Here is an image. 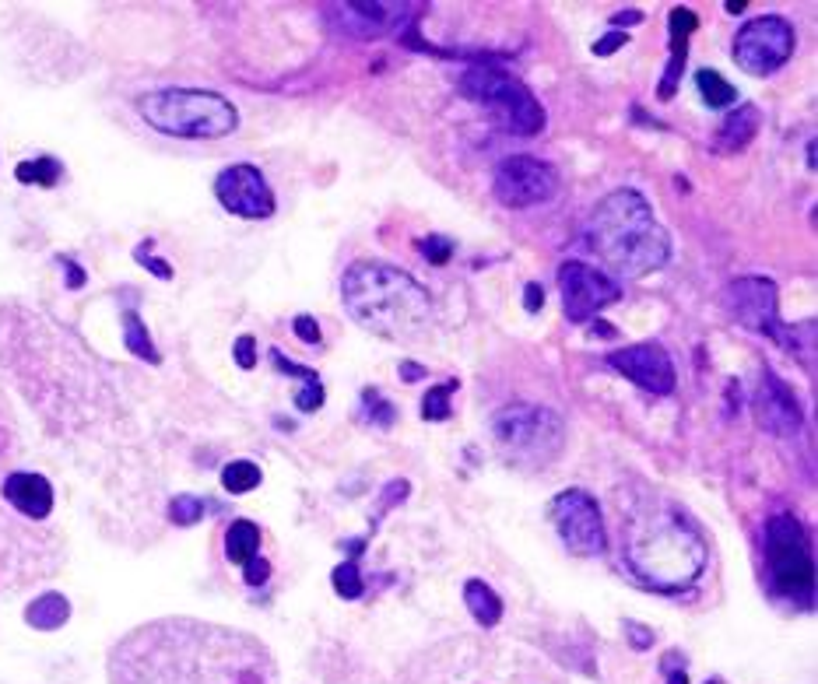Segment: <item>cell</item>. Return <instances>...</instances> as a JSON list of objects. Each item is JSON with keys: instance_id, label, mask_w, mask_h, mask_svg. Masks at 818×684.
<instances>
[{"instance_id": "cell-1", "label": "cell", "mask_w": 818, "mask_h": 684, "mask_svg": "<svg viewBox=\"0 0 818 684\" xmlns=\"http://www.w3.org/2000/svg\"><path fill=\"white\" fill-rule=\"evenodd\" d=\"M113 684H278L257 639L204 621L169 618L137 628L109 656Z\"/></svg>"}, {"instance_id": "cell-2", "label": "cell", "mask_w": 818, "mask_h": 684, "mask_svg": "<svg viewBox=\"0 0 818 684\" xmlns=\"http://www.w3.org/2000/svg\"><path fill=\"white\" fill-rule=\"evenodd\" d=\"M622 555L632 579L653 593H685L710 562L696 523L675 502H646L622 523Z\"/></svg>"}, {"instance_id": "cell-3", "label": "cell", "mask_w": 818, "mask_h": 684, "mask_svg": "<svg viewBox=\"0 0 818 684\" xmlns=\"http://www.w3.org/2000/svg\"><path fill=\"white\" fill-rule=\"evenodd\" d=\"M587 246L615 278H646L671 260V239L639 190H611L587 218Z\"/></svg>"}, {"instance_id": "cell-4", "label": "cell", "mask_w": 818, "mask_h": 684, "mask_svg": "<svg viewBox=\"0 0 818 684\" xmlns=\"http://www.w3.org/2000/svg\"><path fill=\"white\" fill-rule=\"evenodd\" d=\"M341 299L362 330L387 341H404L429 327L432 299L408 271L383 260H359L341 278Z\"/></svg>"}, {"instance_id": "cell-5", "label": "cell", "mask_w": 818, "mask_h": 684, "mask_svg": "<svg viewBox=\"0 0 818 684\" xmlns=\"http://www.w3.org/2000/svg\"><path fill=\"white\" fill-rule=\"evenodd\" d=\"M137 113L151 130L183 141H218L236 134L239 109L208 88H158L137 99Z\"/></svg>"}, {"instance_id": "cell-6", "label": "cell", "mask_w": 818, "mask_h": 684, "mask_svg": "<svg viewBox=\"0 0 818 684\" xmlns=\"http://www.w3.org/2000/svg\"><path fill=\"white\" fill-rule=\"evenodd\" d=\"M499 453L517 467H548L566 449V421L545 404H510L492 414Z\"/></svg>"}, {"instance_id": "cell-7", "label": "cell", "mask_w": 818, "mask_h": 684, "mask_svg": "<svg viewBox=\"0 0 818 684\" xmlns=\"http://www.w3.org/2000/svg\"><path fill=\"white\" fill-rule=\"evenodd\" d=\"M460 92H464V99L492 109V113L506 123L510 134L534 137L541 134L548 123L545 106L534 99L531 88L520 78H513L510 71H503V67H492V64L467 67V71L460 74Z\"/></svg>"}, {"instance_id": "cell-8", "label": "cell", "mask_w": 818, "mask_h": 684, "mask_svg": "<svg viewBox=\"0 0 818 684\" xmlns=\"http://www.w3.org/2000/svg\"><path fill=\"white\" fill-rule=\"evenodd\" d=\"M766 562L773 593L790 604L811 607L815 600V562L808 534L794 513H776L766 523Z\"/></svg>"}, {"instance_id": "cell-9", "label": "cell", "mask_w": 818, "mask_h": 684, "mask_svg": "<svg viewBox=\"0 0 818 684\" xmlns=\"http://www.w3.org/2000/svg\"><path fill=\"white\" fill-rule=\"evenodd\" d=\"M794 25L780 15H762L752 18L738 29L734 36V64L745 74H755V78H766V74L780 71L790 57H794Z\"/></svg>"}, {"instance_id": "cell-10", "label": "cell", "mask_w": 818, "mask_h": 684, "mask_svg": "<svg viewBox=\"0 0 818 684\" xmlns=\"http://www.w3.org/2000/svg\"><path fill=\"white\" fill-rule=\"evenodd\" d=\"M548 520H552L555 534L562 537L573 555H604L608 537H604V516L601 502L583 488H566L548 502Z\"/></svg>"}, {"instance_id": "cell-11", "label": "cell", "mask_w": 818, "mask_h": 684, "mask_svg": "<svg viewBox=\"0 0 818 684\" xmlns=\"http://www.w3.org/2000/svg\"><path fill=\"white\" fill-rule=\"evenodd\" d=\"M724 306L734 323H741V327L752 330V334L773 337L776 344L790 348L787 327H783V320H780L776 285L769 278H762V274H748V278L731 281L724 292Z\"/></svg>"}, {"instance_id": "cell-12", "label": "cell", "mask_w": 818, "mask_h": 684, "mask_svg": "<svg viewBox=\"0 0 818 684\" xmlns=\"http://www.w3.org/2000/svg\"><path fill=\"white\" fill-rule=\"evenodd\" d=\"M559 190V172L552 162H541L534 155H510L492 172V197L503 207H531L545 204Z\"/></svg>"}, {"instance_id": "cell-13", "label": "cell", "mask_w": 818, "mask_h": 684, "mask_svg": "<svg viewBox=\"0 0 818 684\" xmlns=\"http://www.w3.org/2000/svg\"><path fill=\"white\" fill-rule=\"evenodd\" d=\"M559 292H562V313L569 323H590L601 309L618 302V281L604 271L580 260H566L559 267Z\"/></svg>"}, {"instance_id": "cell-14", "label": "cell", "mask_w": 818, "mask_h": 684, "mask_svg": "<svg viewBox=\"0 0 818 684\" xmlns=\"http://www.w3.org/2000/svg\"><path fill=\"white\" fill-rule=\"evenodd\" d=\"M215 197L229 214L246 221H264L274 214V190L264 179V172L250 162H236L218 172Z\"/></svg>"}, {"instance_id": "cell-15", "label": "cell", "mask_w": 818, "mask_h": 684, "mask_svg": "<svg viewBox=\"0 0 818 684\" xmlns=\"http://www.w3.org/2000/svg\"><path fill=\"white\" fill-rule=\"evenodd\" d=\"M323 15H327V25L334 32L369 43V39L390 36V32L401 29V22L408 18V8L404 4H387V0H348V4H327Z\"/></svg>"}, {"instance_id": "cell-16", "label": "cell", "mask_w": 818, "mask_h": 684, "mask_svg": "<svg viewBox=\"0 0 818 684\" xmlns=\"http://www.w3.org/2000/svg\"><path fill=\"white\" fill-rule=\"evenodd\" d=\"M608 365L625 376L629 383H636L639 390L653 393V397H668L675 390L678 376H675V362L671 355L661 348V344H629V348H618L608 355Z\"/></svg>"}, {"instance_id": "cell-17", "label": "cell", "mask_w": 818, "mask_h": 684, "mask_svg": "<svg viewBox=\"0 0 818 684\" xmlns=\"http://www.w3.org/2000/svg\"><path fill=\"white\" fill-rule=\"evenodd\" d=\"M752 411H755L759 428H766L769 435H780V439L797 435L804 425V414H801L797 397L790 393V386L783 383L780 376H773V372H762L759 390H755V400H752Z\"/></svg>"}, {"instance_id": "cell-18", "label": "cell", "mask_w": 818, "mask_h": 684, "mask_svg": "<svg viewBox=\"0 0 818 684\" xmlns=\"http://www.w3.org/2000/svg\"><path fill=\"white\" fill-rule=\"evenodd\" d=\"M0 499H4V506H8L11 513L22 516V520L43 523L46 516L53 513L57 495H53V485L43 478V474L11 471L8 478L0 481Z\"/></svg>"}, {"instance_id": "cell-19", "label": "cell", "mask_w": 818, "mask_h": 684, "mask_svg": "<svg viewBox=\"0 0 818 684\" xmlns=\"http://www.w3.org/2000/svg\"><path fill=\"white\" fill-rule=\"evenodd\" d=\"M671 64H668V74H664L661 88H657V95L661 99H671L678 88V78H682V67H685V57H689V36L696 32V15H692L689 8H675L671 11Z\"/></svg>"}, {"instance_id": "cell-20", "label": "cell", "mask_w": 818, "mask_h": 684, "mask_svg": "<svg viewBox=\"0 0 818 684\" xmlns=\"http://www.w3.org/2000/svg\"><path fill=\"white\" fill-rule=\"evenodd\" d=\"M36 544L46 541L29 534L22 523H15V513L0 499V583H4V576H15V562L22 555H29V548H36Z\"/></svg>"}, {"instance_id": "cell-21", "label": "cell", "mask_w": 818, "mask_h": 684, "mask_svg": "<svg viewBox=\"0 0 818 684\" xmlns=\"http://www.w3.org/2000/svg\"><path fill=\"white\" fill-rule=\"evenodd\" d=\"M755 130H759V109H755V106L734 109V113L727 116L724 123H720L717 148H724L727 155H734V151L748 148V141L755 137Z\"/></svg>"}, {"instance_id": "cell-22", "label": "cell", "mask_w": 818, "mask_h": 684, "mask_svg": "<svg viewBox=\"0 0 818 684\" xmlns=\"http://www.w3.org/2000/svg\"><path fill=\"white\" fill-rule=\"evenodd\" d=\"M464 604L481 628H496L499 621H503V600H499V593L492 590V586L481 583V579H467L464 583Z\"/></svg>"}, {"instance_id": "cell-23", "label": "cell", "mask_w": 818, "mask_h": 684, "mask_svg": "<svg viewBox=\"0 0 818 684\" xmlns=\"http://www.w3.org/2000/svg\"><path fill=\"white\" fill-rule=\"evenodd\" d=\"M67 618H71V600L64 593H43L25 607V621L39 632H57V628L67 625Z\"/></svg>"}, {"instance_id": "cell-24", "label": "cell", "mask_w": 818, "mask_h": 684, "mask_svg": "<svg viewBox=\"0 0 818 684\" xmlns=\"http://www.w3.org/2000/svg\"><path fill=\"white\" fill-rule=\"evenodd\" d=\"M271 362L278 365L285 376H295V379H302V393L295 397V404H299V411L302 414H313L316 407H323V383H320V376H316L313 369H306V365H299V362H288L285 355H281L278 348L271 351Z\"/></svg>"}, {"instance_id": "cell-25", "label": "cell", "mask_w": 818, "mask_h": 684, "mask_svg": "<svg viewBox=\"0 0 818 684\" xmlns=\"http://www.w3.org/2000/svg\"><path fill=\"white\" fill-rule=\"evenodd\" d=\"M260 551V527L250 520H236L229 530H225V558L232 565H246L253 562Z\"/></svg>"}, {"instance_id": "cell-26", "label": "cell", "mask_w": 818, "mask_h": 684, "mask_svg": "<svg viewBox=\"0 0 818 684\" xmlns=\"http://www.w3.org/2000/svg\"><path fill=\"white\" fill-rule=\"evenodd\" d=\"M123 348H130V355H137L141 362H151V365L162 362V355H158V348H155V341H151L148 327H144V320L134 313V309H127V313H123Z\"/></svg>"}, {"instance_id": "cell-27", "label": "cell", "mask_w": 818, "mask_h": 684, "mask_svg": "<svg viewBox=\"0 0 818 684\" xmlns=\"http://www.w3.org/2000/svg\"><path fill=\"white\" fill-rule=\"evenodd\" d=\"M696 88H699V95H703L706 106H713V109H724V106H734V102H738V88H734L724 74L710 71V67H703V71L696 74Z\"/></svg>"}, {"instance_id": "cell-28", "label": "cell", "mask_w": 818, "mask_h": 684, "mask_svg": "<svg viewBox=\"0 0 818 684\" xmlns=\"http://www.w3.org/2000/svg\"><path fill=\"white\" fill-rule=\"evenodd\" d=\"M15 176L18 183L25 186H57L60 176H64V165H60L57 158L43 155V158H32V162H18Z\"/></svg>"}, {"instance_id": "cell-29", "label": "cell", "mask_w": 818, "mask_h": 684, "mask_svg": "<svg viewBox=\"0 0 818 684\" xmlns=\"http://www.w3.org/2000/svg\"><path fill=\"white\" fill-rule=\"evenodd\" d=\"M260 481H264V474H260V467L253 464V460H232V464H225V471H222V488L229 495L253 492Z\"/></svg>"}, {"instance_id": "cell-30", "label": "cell", "mask_w": 818, "mask_h": 684, "mask_svg": "<svg viewBox=\"0 0 818 684\" xmlns=\"http://www.w3.org/2000/svg\"><path fill=\"white\" fill-rule=\"evenodd\" d=\"M204 516V502L197 499V495H176L173 502H169V520L176 523V527H194V523H201Z\"/></svg>"}, {"instance_id": "cell-31", "label": "cell", "mask_w": 818, "mask_h": 684, "mask_svg": "<svg viewBox=\"0 0 818 684\" xmlns=\"http://www.w3.org/2000/svg\"><path fill=\"white\" fill-rule=\"evenodd\" d=\"M457 390V383H443V386H436V390H429L425 393V400H422V418L425 421H446L450 418V393Z\"/></svg>"}, {"instance_id": "cell-32", "label": "cell", "mask_w": 818, "mask_h": 684, "mask_svg": "<svg viewBox=\"0 0 818 684\" xmlns=\"http://www.w3.org/2000/svg\"><path fill=\"white\" fill-rule=\"evenodd\" d=\"M334 590H338V597L345 600H359L362 593H366V583H362L359 576V565L355 562H345L334 569Z\"/></svg>"}, {"instance_id": "cell-33", "label": "cell", "mask_w": 818, "mask_h": 684, "mask_svg": "<svg viewBox=\"0 0 818 684\" xmlns=\"http://www.w3.org/2000/svg\"><path fill=\"white\" fill-rule=\"evenodd\" d=\"M151 246H155V243H151V239H144V243H141V246H137V250H134V257L141 260V267H148V271L155 274V278L169 281V278H173V267H169L166 260L151 257Z\"/></svg>"}, {"instance_id": "cell-34", "label": "cell", "mask_w": 818, "mask_h": 684, "mask_svg": "<svg viewBox=\"0 0 818 684\" xmlns=\"http://www.w3.org/2000/svg\"><path fill=\"white\" fill-rule=\"evenodd\" d=\"M232 355H236V365H239V369H246V372L257 369V341H253L250 334L239 337L236 348H232Z\"/></svg>"}, {"instance_id": "cell-35", "label": "cell", "mask_w": 818, "mask_h": 684, "mask_svg": "<svg viewBox=\"0 0 818 684\" xmlns=\"http://www.w3.org/2000/svg\"><path fill=\"white\" fill-rule=\"evenodd\" d=\"M661 667L668 674V684H689V663H685L682 653H668Z\"/></svg>"}, {"instance_id": "cell-36", "label": "cell", "mask_w": 818, "mask_h": 684, "mask_svg": "<svg viewBox=\"0 0 818 684\" xmlns=\"http://www.w3.org/2000/svg\"><path fill=\"white\" fill-rule=\"evenodd\" d=\"M418 250H422L425 257L432 260V264H446V260H450V253H453V246L446 243V239L432 236V239H422V243H418Z\"/></svg>"}, {"instance_id": "cell-37", "label": "cell", "mask_w": 818, "mask_h": 684, "mask_svg": "<svg viewBox=\"0 0 818 684\" xmlns=\"http://www.w3.org/2000/svg\"><path fill=\"white\" fill-rule=\"evenodd\" d=\"M295 337H299V341H306V344H320L323 337H320V327H316V320L313 316H295Z\"/></svg>"}, {"instance_id": "cell-38", "label": "cell", "mask_w": 818, "mask_h": 684, "mask_svg": "<svg viewBox=\"0 0 818 684\" xmlns=\"http://www.w3.org/2000/svg\"><path fill=\"white\" fill-rule=\"evenodd\" d=\"M243 569H246V572H243V579H246L250 586H264V583H267V576H271V565H267L260 555L253 558V562H246Z\"/></svg>"}, {"instance_id": "cell-39", "label": "cell", "mask_w": 818, "mask_h": 684, "mask_svg": "<svg viewBox=\"0 0 818 684\" xmlns=\"http://www.w3.org/2000/svg\"><path fill=\"white\" fill-rule=\"evenodd\" d=\"M625 43H629V36H625V32H611V36H604L601 43H594V53H597V57H608V53L622 50Z\"/></svg>"}, {"instance_id": "cell-40", "label": "cell", "mask_w": 818, "mask_h": 684, "mask_svg": "<svg viewBox=\"0 0 818 684\" xmlns=\"http://www.w3.org/2000/svg\"><path fill=\"white\" fill-rule=\"evenodd\" d=\"M541 306H545V288L531 281V285L524 288V309L534 316V313H541Z\"/></svg>"}, {"instance_id": "cell-41", "label": "cell", "mask_w": 818, "mask_h": 684, "mask_svg": "<svg viewBox=\"0 0 818 684\" xmlns=\"http://www.w3.org/2000/svg\"><path fill=\"white\" fill-rule=\"evenodd\" d=\"M60 264H64V271H67V288H71V292H78V288L85 285V271H81L74 260H60Z\"/></svg>"}, {"instance_id": "cell-42", "label": "cell", "mask_w": 818, "mask_h": 684, "mask_svg": "<svg viewBox=\"0 0 818 684\" xmlns=\"http://www.w3.org/2000/svg\"><path fill=\"white\" fill-rule=\"evenodd\" d=\"M625 628H629V635H632V642H636V649H646V646H650L653 635L646 632L643 625H636V621H632V625H625Z\"/></svg>"}, {"instance_id": "cell-43", "label": "cell", "mask_w": 818, "mask_h": 684, "mask_svg": "<svg viewBox=\"0 0 818 684\" xmlns=\"http://www.w3.org/2000/svg\"><path fill=\"white\" fill-rule=\"evenodd\" d=\"M401 376L404 379H422L425 369H422V365H415V362H401Z\"/></svg>"}, {"instance_id": "cell-44", "label": "cell", "mask_w": 818, "mask_h": 684, "mask_svg": "<svg viewBox=\"0 0 818 684\" xmlns=\"http://www.w3.org/2000/svg\"><path fill=\"white\" fill-rule=\"evenodd\" d=\"M727 11H731V15H741V11H745V0H741V4H738V0H731V4H727Z\"/></svg>"}, {"instance_id": "cell-45", "label": "cell", "mask_w": 818, "mask_h": 684, "mask_svg": "<svg viewBox=\"0 0 818 684\" xmlns=\"http://www.w3.org/2000/svg\"><path fill=\"white\" fill-rule=\"evenodd\" d=\"M710 684H717V681H710Z\"/></svg>"}]
</instances>
